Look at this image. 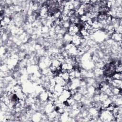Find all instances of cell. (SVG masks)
<instances>
[{"mask_svg":"<svg viewBox=\"0 0 122 122\" xmlns=\"http://www.w3.org/2000/svg\"><path fill=\"white\" fill-rule=\"evenodd\" d=\"M49 97L48 93L46 91H42L39 94V99L41 102H46L47 101Z\"/></svg>","mask_w":122,"mask_h":122,"instance_id":"cell-1","label":"cell"},{"mask_svg":"<svg viewBox=\"0 0 122 122\" xmlns=\"http://www.w3.org/2000/svg\"><path fill=\"white\" fill-rule=\"evenodd\" d=\"M54 78V79L55 81L56 84L61 85L62 86H63L65 85H66V81L63 79H62L61 77H60L59 76H57Z\"/></svg>","mask_w":122,"mask_h":122,"instance_id":"cell-2","label":"cell"},{"mask_svg":"<svg viewBox=\"0 0 122 122\" xmlns=\"http://www.w3.org/2000/svg\"><path fill=\"white\" fill-rule=\"evenodd\" d=\"M111 39L115 42H119L122 41V34L116 32L113 33L111 36Z\"/></svg>","mask_w":122,"mask_h":122,"instance_id":"cell-3","label":"cell"},{"mask_svg":"<svg viewBox=\"0 0 122 122\" xmlns=\"http://www.w3.org/2000/svg\"><path fill=\"white\" fill-rule=\"evenodd\" d=\"M112 78L113 79H115V80H122V73H119V72H115L113 75L112 76Z\"/></svg>","mask_w":122,"mask_h":122,"instance_id":"cell-4","label":"cell"}]
</instances>
